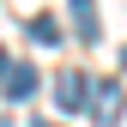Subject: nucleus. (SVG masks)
Listing matches in <instances>:
<instances>
[{
    "label": "nucleus",
    "mask_w": 127,
    "mask_h": 127,
    "mask_svg": "<svg viewBox=\"0 0 127 127\" xmlns=\"http://www.w3.org/2000/svg\"><path fill=\"white\" fill-rule=\"evenodd\" d=\"M85 103L97 127H121V79H97V85H85Z\"/></svg>",
    "instance_id": "1"
},
{
    "label": "nucleus",
    "mask_w": 127,
    "mask_h": 127,
    "mask_svg": "<svg viewBox=\"0 0 127 127\" xmlns=\"http://www.w3.org/2000/svg\"><path fill=\"white\" fill-rule=\"evenodd\" d=\"M0 91H6V103H24V97H36V91H42V73L18 61V67H6V73H0Z\"/></svg>",
    "instance_id": "2"
},
{
    "label": "nucleus",
    "mask_w": 127,
    "mask_h": 127,
    "mask_svg": "<svg viewBox=\"0 0 127 127\" xmlns=\"http://www.w3.org/2000/svg\"><path fill=\"white\" fill-rule=\"evenodd\" d=\"M73 36H79V42H103V12H97V0H73Z\"/></svg>",
    "instance_id": "3"
},
{
    "label": "nucleus",
    "mask_w": 127,
    "mask_h": 127,
    "mask_svg": "<svg viewBox=\"0 0 127 127\" xmlns=\"http://www.w3.org/2000/svg\"><path fill=\"white\" fill-rule=\"evenodd\" d=\"M55 109H85V73H55Z\"/></svg>",
    "instance_id": "4"
},
{
    "label": "nucleus",
    "mask_w": 127,
    "mask_h": 127,
    "mask_svg": "<svg viewBox=\"0 0 127 127\" xmlns=\"http://www.w3.org/2000/svg\"><path fill=\"white\" fill-rule=\"evenodd\" d=\"M30 42H42V49L61 42V18H49V12H42V18H30Z\"/></svg>",
    "instance_id": "5"
},
{
    "label": "nucleus",
    "mask_w": 127,
    "mask_h": 127,
    "mask_svg": "<svg viewBox=\"0 0 127 127\" xmlns=\"http://www.w3.org/2000/svg\"><path fill=\"white\" fill-rule=\"evenodd\" d=\"M0 73H6V55H0Z\"/></svg>",
    "instance_id": "6"
},
{
    "label": "nucleus",
    "mask_w": 127,
    "mask_h": 127,
    "mask_svg": "<svg viewBox=\"0 0 127 127\" xmlns=\"http://www.w3.org/2000/svg\"><path fill=\"white\" fill-rule=\"evenodd\" d=\"M0 127H6V121H0Z\"/></svg>",
    "instance_id": "7"
}]
</instances>
